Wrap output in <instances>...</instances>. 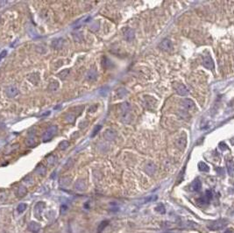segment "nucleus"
Returning a JSON list of instances; mask_svg holds the SVG:
<instances>
[{
	"label": "nucleus",
	"instance_id": "obj_1",
	"mask_svg": "<svg viewBox=\"0 0 234 233\" xmlns=\"http://www.w3.org/2000/svg\"><path fill=\"white\" fill-rule=\"evenodd\" d=\"M130 111L131 106L128 103H124L121 104V120L125 123H127L130 119Z\"/></svg>",
	"mask_w": 234,
	"mask_h": 233
},
{
	"label": "nucleus",
	"instance_id": "obj_2",
	"mask_svg": "<svg viewBox=\"0 0 234 233\" xmlns=\"http://www.w3.org/2000/svg\"><path fill=\"white\" fill-rule=\"evenodd\" d=\"M227 224H228V221L226 220V219H218V220L214 221L211 224H209L208 228L211 230H217L223 229Z\"/></svg>",
	"mask_w": 234,
	"mask_h": 233
},
{
	"label": "nucleus",
	"instance_id": "obj_3",
	"mask_svg": "<svg viewBox=\"0 0 234 233\" xmlns=\"http://www.w3.org/2000/svg\"><path fill=\"white\" fill-rule=\"evenodd\" d=\"M57 126H50L48 129H47V131L43 133V136H42V140L47 142V141H49L50 140H52V138L56 134L57 132Z\"/></svg>",
	"mask_w": 234,
	"mask_h": 233
},
{
	"label": "nucleus",
	"instance_id": "obj_4",
	"mask_svg": "<svg viewBox=\"0 0 234 233\" xmlns=\"http://www.w3.org/2000/svg\"><path fill=\"white\" fill-rule=\"evenodd\" d=\"M45 209V202H38L35 206H34V216L39 219V220H42V212Z\"/></svg>",
	"mask_w": 234,
	"mask_h": 233
},
{
	"label": "nucleus",
	"instance_id": "obj_5",
	"mask_svg": "<svg viewBox=\"0 0 234 233\" xmlns=\"http://www.w3.org/2000/svg\"><path fill=\"white\" fill-rule=\"evenodd\" d=\"M174 89L175 90V92L182 95V97H186L189 94V89L184 85V84H182V83H176L174 85Z\"/></svg>",
	"mask_w": 234,
	"mask_h": 233
},
{
	"label": "nucleus",
	"instance_id": "obj_6",
	"mask_svg": "<svg viewBox=\"0 0 234 233\" xmlns=\"http://www.w3.org/2000/svg\"><path fill=\"white\" fill-rule=\"evenodd\" d=\"M159 48H160L163 51L170 52L173 49V44L171 40L168 39H164L159 44Z\"/></svg>",
	"mask_w": 234,
	"mask_h": 233
},
{
	"label": "nucleus",
	"instance_id": "obj_7",
	"mask_svg": "<svg viewBox=\"0 0 234 233\" xmlns=\"http://www.w3.org/2000/svg\"><path fill=\"white\" fill-rule=\"evenodd\" d=\"M5 93L7 95V97H10V98H12V97H15L19 95V91L18 89V88L14 85H11L9 87L6 88L5 89Z\"/></svg>",
	"mask_w": 234,
	"mask_h": 233
},
{
	"label": "nucleus",
	"instance_id": "obj_8",
	"mask_svg": "<svg viewBox=\"0 0 234 233\" xmlns=\"http://www.w3.org/2000/svg\"><path fill=\"white\" fill-rule=\"evenodd\" d=\"M203 65L209 70H213V68H214V61L210 55H205L203 57Z\"/></svg>",
	"mask_w": 234,
	"mask_h": 233
},
{
	"label": "nucleus",
	"instance_id": "obj_9",
	"mask_svg": "<svg viewBox=\"0 0 234 233\" xmlns=\"http://www.w3.org/2000/svg\"><path fill=\"white\" fill-rule=\"evenodd\" d=\"M28 230L33 233H38L40 230V225L37 222H30L28 224Z\"/></svg>",
	"mask_w": 234,
	"mask_h": 233
},
{
	"label": "nucleus",
	"instance_id": "obj_10",
	"mask_svg": "<svg viewBox=\"0 0 234 233\" xmlns=\"http://www.w3.org/2000/svg\"><path fill=\"white\" fill-rule=\"evenodd\" d=\"M86 188V184H85V181L80 179L78 181H76V182L75 183V189L77 191H84Z\"/></svg>",
	"mask_w": 234,
	"mask_h": 233
},
{
	"label": "nucleus",
	"instance_id": "obj_11",
	"mask_svg": "<svg viewBox=\"0 0 234 233\" xmlns=\"http://www.w3.org/2000/svg\"><path fill=\"white\" fill-rule=\"evenodd\" d=\"M63 43H64V39L62 38H58V39H55L53 40L52 47L54 49H60L63 46Z\"/></svg>",
	"mask_w": 234,
	"mask_h": 233
},
{
	"label": "nucleus",
	"instance_id": "obj_12",
	"mask_svg": "<svg viewBox=\"0 0 234 233\" xmlns=\"http://www.w3.org/2000/svg\"><path fill=\"white\" fill-rule=\"evenodd\" d=\"M26 194H27V188H26L25 186H23V185L19 186V187L18 188L17 191H16V196H17L19 198L24 197Z\"/></svg>",
	"mask_w": 234,
	"mask_h": 233
},
{
	"label": "nucleus",
	"instance_id": "obj_13",
	"mask_svg": "<svg viewBox=\"0 0 234 233\" xmlns=\"http://www.w3.org/2000/svg\"><path fill=\"white\" fill-rule=\"evenodd\" d=\"M186 136L183 135L181 137H179V138L177 139L176 140V146L179 147V148H181V149H183L185 146H186Z\"/></svg>",
	"mask_w": 234,
	"mask_h": 233
},
{
	"label": "nucleus",
	"instance_id": "obj_14",
	"mask_svg": "<svg viewBox=\"0 0 234 233\" xmlns=\"http://www.w3.org/2000/svg\"><path fill=\"white\" fill-rule=\"evenodd\" d=\"M98 77V73L97 71H96L95 69H90L88 71L87 75H86V79L88 81H95L96 79H97Z\"/></svg>",
	"mask_w": 234,
	"mask_h": 233
},
{
	"label": "nucleus",
	"instance_id": "obj_15",
	"mask_svg": "<svg viewBox=\"0 0 234 233\" xmlns=\"http://www.w3.org/2000/svg\"><path fill=\"white\" fill-rule=\"evenodd\" d=\"M145 170H146V172L148 174H153L155 172V170H156V166L154 165V163L149 162V163L146 164Z\"/></svg>",
	"mask_w": 234,
	"mask_h": 233
},
{
	"label": "nucleus",
	"instance_id": "obj_16",
	"mask_svg": "<svg viewBox=\"0 0 234 233\" xmlns=\"http://www.w3.org/2000/svg\"><path fill=\"white\" fill-rule=\"evenodd\" d=\"M182 106L183 108L187 109H192V108L194 107V102L192 101V100H190V99H188V98L183 99V102H182Z\"/></svg>",
	"mask_w": 234,
	"mask_h": 233
},
{
	"label": "nucleus",
	"instance_id": "obj_17",
	"mask_svg": "<svg viewBox=\"0 0 234 233\" xmlns=\"http://www.w3.org/2000/svg\"><path fill=\"white\" fill-rule=\"evenodd\" d=\"M124 34H125V38L128 40V41L132 40L134 39V35H135L134 31L132 29H131V28H128L127 30H126V32Z\"/></svg>",
	"mask_w": 234,
	"mask_h": 233
},
{
	"label": "nucleus",
	"instance_id": "obj_18",
	"mask_svg": "<svg viewBox=\"0 0 234 233\" xmlns=\"http://www.w3.org/2000/svg\"><path fill=\"white\" fill-rule=\"evenodd\" d=\"M59 89V83L57 81H51V83H49L48 89L52 92L56 91Z\"/></svg>",
	"mask_w": 234,
	"mask_h": 233
},
{
	"label": "nucleus",
	"instance_id": "obj_19",
	"mask_svg": "<svg viewBox=\"0 0 234 233\" xmlns=\"http://www.w3.org/2000/svg\"><path fill=\"white\" fill-rule=\"evenodd\" d=\"M35 173L38 174L39 175H41V176H44L47 173V169L46 168L43 166V165H39L35 169Z\"/></svg>",
	"mask_w": 234,
	"mask_h": 233
},
{
	"label": "nucleus",
	"instance_id": "obj_20",
	"mask_svg": "<svg viewBox=\"0 0 234 233\" xmlns=\"http://www.w3.org/2000/svg\"><path fill=\"white\" fill-rule=\"evenodd\" d=\"M192 188H193L194 191H199L202 188V183L199 179H196L192 182Z\"/></svg>",
	"mask_w": 234,
	"mask_h": 233
},
{
	"label": "nucleus",
	"instance_id": "obj_21",
	"mask_svg": "<svg viewBox=\"0 0 234 233\" xmlns=\"http://www.w3.org/2000/svg\"><path fill=\"white\" fill-rule=\"evenodd\" d=\"M198 168H199V170L202 171V172H209V170H210L209 166H208L206 163L203 162V161H200V162L198 163Z\"/></svg>",
	"mask_w": 234,
	"mask_h": 233
},
{
	"label": "nucleus",
	"instance_id": "obj_22",
	"mask_svg": "<svg viewBox=\"0 0 234 233\" xmlns=\"http://www.w3.org/2000/svg\"><path fill=\"white\" fill-rule=\"evenodd\" d=\"M25 144L28 146L29 147H34L37 145L36 140L33 138V137H29V138L25 140Z\"/></svg>",
	"mask_w": 234,
	"mask_h": 233
},
{
	"label": "nucleus",
	"instance_id": "obj_23",
	"mask_svg": "<svg viewBox=\"0 0 234 233\" xmlns=\"http://www.w3.org/2000/svg\"><path fill=\"white\" fill-rule=\"evenodd\" d=\"M114 137H115V133H114V132H112V130H108V131H106L105 133H104V138H106V139L109 140H113Z\"/></svg>",
	"mask_w": 234,
	"mask_h": 233
},
{
	"label": "nucleus",
	"instance_id": "obj_24",
	"mask_svg": "<svg viewBox=\"0 0 234 233\" xmlns=\"http://www.w3.org/2000/svg\"><path fill=\"white\" fill-rule=\"evenodd\" d=\"M68 146H70V142H68V140H63V141H62V142L59 144V146H58V147H59L60 150H66Z\"/></svg>",
	"mask_w": 234,
	"mask_h": 233
},
{
	"label": "nucleus",
	"instance_id": "obj_25",
	"mask_svg": "<svg viewBox=\"0 0 234 233\" xmlns=\"http://www.w3.org/2000/svg\"><path fill=\"white\" fill-rule=\"evenodd\" d=\"M155 210L157 212H159L160 214H165V212H166V209H165L164 205L162 203H160L157 205V206L155 207Z\"/></svg>",
	"mask_w": 234,
	"mask_h": 233
},
{
	"label": "nucleus",
	"instance_id": "obj_26",
	"mask_svg": "<svg viewBox=\"0 0 234 233\" xmlns=\"http://www.w3.org/2000/svg\"><path fill=\"white\" fill-rule=\"evenodd\" d=\"M68 74H70V69H64V70L61 71L60 73H58L57 76L60 77L61 79H65L68 75Z\"/></svg>",
	"mask_w": 234,
	"mask_h": 233
},
{
	"label": "nucleus",
	"instance_id": "obj_27",
	"mask_svg": "<svg viewBox=\"0 0 234 233\" xmlns=\"http://www.w3.org/2000/svg\"><path fill=\"white\" fill-rule=\"evenodd\" d=\"M108 224H109L108 221H102V222L100 223L98 228V233H101V232L104 230V229L108 225Z\"/></svg>",
	"mask_w": 234,
	"mask_h": 233
},
{
	"label": "nucleus",
	"instance_id": "obj_28",
	"mask_svg": "<svg viewBox=\"0 0 234 233\" xmlns=\"http://www.w3.org/2000/svg\"><path fill=\"white\" fill-rule=\"evenodd\" d=\"M26 207H27L26 203H24V202L19 203V204L18 205V207H17V211H18L19 213H22V212H24V211L26 210Z\"/></svg>",
	"mask_w": 234,
	"mask_h": 233
},
{
	"label": "nucleus",
	"instance_id": "obj_29",
	"mask_svg": "<svg viewBox=\"0 0 234 233\" xmlns=\"http://www.w3.org/2000/svg\"><path fill=\"white\" fill-rule=\"evenodd\" d=\"M75 118H76V116H74L72 113H70L66 116V121L68 123H71V124L75 122Z\"/></svg>",
	"mask_w": 234,
	"mask_h": 233
},
{
	"label": "nucleus",
	"instance_id": "obj_30",
	"mask_svg": "<svg viewBox=\"0 0 234 233\" xmlns=\"http://www.w3.org/2000/svg\"><path fill=\"white\" fill-rule=\"evenodd\" d=\"M157 199V196H149V197H146L145 198L144 200H142V203H146V202H154Z\"/></svg>",
	"mask_w": 234,
	"mask_h": 233
},
{
	"label": "nucleus",
	"instance_id": "obj_31",
	"mask_svg": "<svg viewBox=\"0 0 234 233\" xmlns=\"http://www.w3.org/2000/svg\"><path fill=\"white\" fill-rule=\"evenodd\" d=\"M204 198L206 199V201H207L208 202L211 201V199L212 198V193H211V190H207L205 192V196Z\"/></svg>",
	"mask_w": 234,
	"mask_h": 233
},
{
	"label": "nucleus",
	"instance_id": "obj_32",
	"mask_svg": "<svg viewBox=\"0 0 234 233\" xmlns=\"http://www.w3.org/2000/svg\"><path fill=\"white\" fill-rule=\"evenodd\" d=\"M47 160L48 164H50V165H53V164L56 161V157L54 156V155H50L49 157H47Z\"/></svg>",
	"mask_w": 234,
	"mask_h": 233
},
{
	"label": "nucleus",
	"instance_id": "obj_33",
	"mask_svg": "<svg viewBox=\"0 0 234 233\" xmlns=\"http://www.w3.org/2000/svg\"><path fill=\"white\" fill-rule=\"evenodd\" d=\"M227 168H228V172H229V174L231 175V174H232V171H233V169H234V166H233V164H232L231 161H229V162H228V164H227Z\"/></svg>",
	"mask_w": 234,
	"mask_h": 233
},
{
	"label": "nucleus",
	"instance_id": "obj_34",
	"mask_svg": "<svg viewBox=\"0 0 234 233\" xmlns=\"http://www.w3.org/2000/svg\"><path fill=\"white\" fill-rule=\"evenodd\" d=\"M101 128H102V126H96V127H95V129H94V131H93V132H92V135H91V136H92V137H94V136L97 135V133H98V132L101 130Z\"/></svg>",
	"mask_w": 234,
	"mask_h": 233
},
{
	"label": "nucleus",
	"instance_id": "obj_35",
	"mask_svg": "<svg viewBox=\"0 0 234 233\" xmlns=\"http://www.w3.org/2000/svg\"><path fill=\"white\" fill-rule=\"evenodd\" d=\"M6 54H7V51L6 50H4L1 53H0V61H1L2 59H4L5 57Z\"/></svg>",
	"mask_w": 234,
	"mask_h": 233
},
{
	"label": "nucleus",
	"instance_id": "obj_36",
	"mask_svg": "<svg viewBox=\"0 0 234 233\" xmlns=\"http://www.w3.org/2000/svg\"><path fill=\"white\" fill-rule=\"evenodd\" d=\"M6 4H7V2H6V1H0V8L3 7L4 5H5Z\"/></svg>",
	"mask_w": 234,
	"mask_h": 233
},
{
	"label": "nucleus",
	"instance_id": "obj_37",
	"mask_svg": "<svg viewBox=\"0 0 234 233\" xmlns=\"http://www.w3.org/2000/svg\"><path fill=\"white\" fill-rule=\"evenodd\" d=\"M164 233H180V232H175V231H169V232H164Z\"/></svg>",
	"mask_w": 234,
	"mask_h": 233
}]
</instances>
